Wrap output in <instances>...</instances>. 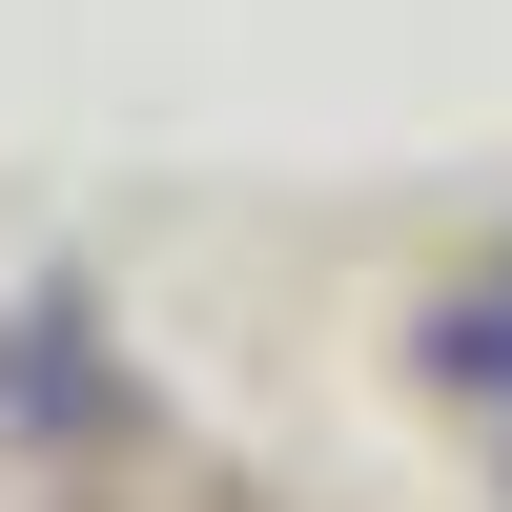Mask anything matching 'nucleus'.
Segmentation results:
<instances>
[{"label": "nucleus", "mask_w": 512, "mask_h": 512, "mask_svg": "<svg viewBox=\"0 0 512 512\" xmlns=\"http://www.w3.org/2000/svg\"><path fill=\"white\" fill-rule=\"evenodd\" d=\"M410 349H431V390H472V410H512V287H451V308L410 328Z\"/></svg>", "instance_id": "1"}]
</instances>
